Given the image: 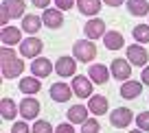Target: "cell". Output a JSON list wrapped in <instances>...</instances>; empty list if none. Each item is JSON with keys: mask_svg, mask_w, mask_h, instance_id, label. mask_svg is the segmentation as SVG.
<instances>
[{"mask_svg": "<svg viewBox=\"0 0 149 133\" xmlns=\"http://www.w3.org/2000/svg\"><path fill=\"white\" fill-rule=\"evenodd\" d=\"M0 65H2V76L5 79H15L24 70V61L15 55V50L11 46H5L0 50Z\"/></svg>", "mask_w": 149, "mask_h": 133, "instance_id": "1", "label": "cell"}, {"mask_svg": "<svg viewBox=\"0 0 149 133\" xmlns=\"http://www.w3.org/2000/svg\"><path fill=\"white\" fill-rule=\"evenodd\" d=\"M24 13V0H2V7H0V22L2 28L7 26L11 18H20Z\"/></svg>", "mask_w": 149, "mask_h": 133, "instance_id": "2", "label": "cell"}, {"mask_svg": "<svg viewBox=\"0 0 149 133\" xmlns=\"http://www.w3.org/2000/svg\"><path fill=\"white\" fill-rule=\"evenodd\" d=\"M72 55L77 61H84V63H90V61L97 57V46H94L90 39H79L72 44Z\"/></svg>", "mask_w": 149, "mask_h": 133, "instance_id": "3", "label": "cell"}, {"mask_svg": "<svg viewBox=\"0 0 149 133\" xmlns=\"http://www.w3.org/2000/svg\"><path fill=\"white\" fill-rule=\"evenodd\" d=\"M42 48H44L42 39L35 37V35H31V37H26V39L20 41V55L29 57V59H37V55L42 52Z\"/></svg>", "mask_w": 149, "mask_h": 133, "instance_id": "4", "label": "cell"}, {"mask_svg": "<svg viewBox=\"0 0 149 133\" xmlns=\"http://www.w3.org/2000/svg\"><path fill=\"white\" fill-rule=\"evenodd\" d=\"M132 120H134V114L127 107H118V109H114L110 114V122H112V127H116V129H125Z\"/></svg>", "mask_w": 149, "mask_h": 133, "instance_id": "5", "label": "cell"}, {"mask_svg": "<svg viewBox=\"0 0 149 133\" xmlns=\"http://www.w3.org/2000/svg\"><path fill=\"white\" fill-rule=\"evenodd\" d=\"M92 90H94V85H90L88 76H81V74L72 76V92L79 98H90L92 96Z\"/></svg>", "mask_w": 149, "mask_h": 133, "instance_id": "6", "label": "cell"}, {"mask_svg": "<svg viewBox=\"0 0 149 133\" xmlns=\"http://www.w3.org/2000/svg\"><path fill=\"white\" fill-rule=\"evenodd\" d=\"M127 61L134 63V65H147L149 52L145 50L140 44H132V46H127Z\"/></svg>", "mask_w": 149, "mask_h": 133, "instance_id": "7", "label": "cell"}, {"mask_svg": "<svg viewBox=\"0 0 149 133\" xmlns=\"http://www.w3.org/2000/svg\"><path fill=\"white\" fill-rule=\"evenodd\" d=\"M48 94H51V98L55 103H68L70 96H72V90H70L68 83H53Z\"/></svg>", "mask_w": 149, "mask_h": 133, "instance_id": "8", "label": "cell"}, {"mask_svg": "<svg viewBox=\"0 0 149 133\" xmlns=\"http://www.w3.org/2000/svg\"><path fill=\"white\" fill-rule=\"evenodd\" d=\"M40 101H35V98H24V101H20V116H22L24 120H33L37 118V114H40Z\"/></svg>", "mask_w": 149, "mask_h": 133, "instance_id": "9", "label": "cell"}, {"mask_svg": "<svg viewBox=\"0 0 149 133\" xmlns=\"http://www.w3.org/2000/svg\"><path fill=\"white\" fill-rule=\"evenodd\" d=\"M112 76L114 79H118V81H130V76H132V68H130V61H125V59H114L112 61Z\"/></svg>", "mask_w": 149, "mask_h": 133, "instance_id": "10", "label": "cell"}, {"mask_svg": "<svg viewBox=\"0 0 149 133\" xmlns=\"http://www.w3.org/2000/svg\"><path fill=\"white\" fill-rule=\"evenodd\" d=\"M84 33H86V37H88V39H99V37L105 35V22H103V20H99V18L88 20V24L84 26Z\"/></svg>", "mask_w": 149, "mask_h": 133, "instance_id": "11", "label": "cell"}, {"mask_svg": "<svg viewBox=\"0 0 149 133\" xmlns=\"http://www.w3.org/2000/svg\"><path fill=\"white\" fill-rule=\"evenodd\" d=\"M31 72H33V76L44 79V76H48V74L53 72V63L48 59H44V57H37V59H33V63H31Z\"/></svg>", "mask_w": 149, "mask_h": 133, "instance_id": "12", "label": "cell"}, {"mask_svg": "<svg viewBox=\"0 0 149 133\" xmlns=\"http://www.w3.org/2000/svg\"><path fill=\"white\" fill-rule=\"evenodd\" d=\"M74 70H77V61L72 57H59L57 63H55V72L59 76H72Z\"/></svg>", "mask_w": 149, "mask_h": 133, "instance_id": "13", "label": "cell"}, {"mask_svg": "<svg viewBox=\"0 0 149 133\" xmlns=\"http://www.w3.org/2000/svg\"><path fill=\"white\" fill-rule=\"evenodd\" d=\"M107 107H110V103H107L105 96H99V94H92V96H90V103H88L90 114L103 116V114H107Z\"/></svg>", "mask_w": 149, "mask_h": 133, "instance_id": "14", "label": "cell"}, {"mask_svg": "<svg viewBox=\"0 0 149 133\" xmlns=\"http://www.w3.org/2000/svg\"><path fill=\"white\" fill-rule=\"evenodd\" d=\"M42 22L46 24L48 28H59L61 24H64V15H61L59 9H44Z\"/></svg>", "mask_w": 149, "mask_h": 133, "instance_id": "15", "label": "cell"}, {"mask_svg": "<svg viewBox=\"0 0 149 133\" xmlns=\"http://www.w3.org/2000/svg\"><path fill=\"white\" fill-rule=\"evenodd\" d=\"M103 44H105L107 50H121L125 39H123V35L118 31H107L105 35H103Z\"/></svg>", "mask_w": 149, "mask_h": 133, "instance_id": "16", "label": "cell"}, {"mask_svg": "<svg viewBox=\"0 0 149 133\" xmlns=\"http://www.w3.org/2000/svg\"><path fill=\"white\" fill-rule=\"evenodd\" d=\"M140 92H143V83H138V81H125V85H121V96L125 101L138 98Z\"/></svg>", "mask_w": 149, "mask_h": 133, "instance_id": "17", "label": "cell"}, {"mask_svg": "<svg viewBox=\"0 0 149 133\" xmlns=\"http://www.w3.org/2000/svg\"><path fill=\"white\" fill-rule=\"evenodd\" d=\"M68 120L72 124H84L88 120V105H72L68 109Z\"/></svg>", "mask_w": 149, "mask_h": 133, "instance_id": "18", "label": "cell"}, {"mask_svg": "<svg viewBox=\"0 0 149 133\" xmlns=\"http://www.w3.org/2000/svg\"><path fill=\"white\" fill-rule=\"evenodd\" d=\"M107 79H110L107 65L94 63L92 68H90V81H92V83H97V85H103V83H107Z\"/></svg>", "mask_w": 149, "mask_h": 133, "instance_id": "19", "label": "cell"}, {"mask_svg": "<svg viewBox=\"0 0 149 133\" xmlns=\"http://www.w3.org/2000/svg\"><path fill=\"white\" fill-rule=\"evenodd\" d=\"M42 90V83H40V79L37 76H24V79H20V92H24V94H37Z\"/></svg>", "mask_w": 149, "mask_h": 133, "instance_id": "20", "label": "cell"}, {"mask_svg": "<svg viewBox=\"0 0 149 133\" xmlns=\"http://www.w3.org/2000/svg\"><path fill=\"white\" fill-rule=\"evenodd\" d=\"M42 24H44V22H42V18H40V15H24V18H22V31L35 35V33H40Z\"/></svg>", "mask_w": 149, "mask_h": 133, "instance_id": "21", "label": "cell"}, {"mask_svg": "<svg viewBox=\"0 0 149 133\" xmlns=\"http://www.w3.org/2000/svg\"><path fill=\"white\" fill-rule=\"evenodd\" d=\"M22 41V33L15 26H5L2 28V44L5 46H13V44H20Z\"/></svg>", "mask_w": 149, "mask_h": 133, "instance_id": "22", "label": "cell"}, {"mask_svg": "<svg viewBox=\"0 0 149 133\" xmlns=\"http://www.w3.org/2000/svg\"><path fill=\"white\" fill-rule=\"evenodd\" d=\"M77 7L84 15H97L101 11V0H77Z\"/></svg>", "mask_w": 149, "mask_h": 133, "instance_id": "23", "label": "cell"}, {"mask_svg": "<svg viewBox=\"0 0 149 133\" xmlns=\"http://www.w3.org/2000/svg\"><path fill=\"white\" fill-rule=\"evenodd\" d=\"M18 105H15L11 98H2V103H0V114H2V120H13L15 116H18Z\"/></svg>", "mask_w": 149, "mask_h": 133, "instance_id": "24", "label": "cell"}, {"mask_svg": "<svg viewBox=\"0 0 149 133\" xmlns=\"http://www.w3.org/2000/svg\"><path fill=\"white\" fill-rule=\"evenodd\" d=\"M127 9L132 15H147L149 13V2L147 0H127Z\"/></svg>", "mask_w": 149, "mask_h": 133, "instance_id": "25", "label": "cell"}, {"mask_svg": "<svg viewBox=\"0 0 149 133\" xmlns=\"http://www.w3.org/2000/svg\"><path fill=\"white\" fill-rule=\"evenodd\" d=\"M134 37L138 44H149V24H138L134 26Z\"/></svg>", "mask_w": 149, "mask_h": 133, "instance_id": "26", "label": "cell"}, {"mask_svg": "<svg viewBox=\"0 0 149 133\" xmlns=\"http://www.w3.org/2000/svg\"><path fill=\"white\" fill-rule=\"evenodd\" d=\"M31 131L33 133H53V124L48 122V120H35Z\"/></svg>", "mask_w": 149, "mask_h": 133, "instance_id": "27", "label": "cell"}, {"mask_svg": "<svg viewBox=\"0 0 149 133\" xmlns=\"http://www.w3.org/2000/svg\"><path fill=\"white\" fill-rule=\"evenodd\" d=\"M136 124H138V129H143L145 133L149 131V111H140L138 116H136Z\"/></svg>", "mask_w": 149, "mask_h": 133, "instance_id": "28", "label": "cell"}, {"mask_svg": "<svg viewBox=\"0 0 149 133\" xmlns=\"http://www.w3.org/2000/svg\"><path fill=\"white\" fill-rule=\"evenodd\" d=\"M99 131H101V127H99L97 120H86L81 124V133H99Z\"/></svg>", "mask_w": 149, "mask_h": 133, "instance_id": "29", "label": "cell"}, {"mask_svg": "<svg viewBox=\"0 0 149 133\" xmlns=\"http://www.w3.org/2000/svg\"><path fill=\"white\" fill-rule=\"evenodd\" d=\"M11 133H31V129H29L26 122H13V127H11Z\"/></svg>", "mask_w": 149, "mask_h": 133, "instance_id": "30", "label": "cell"}, {"mask_svg": "<svg viewBox=\"0 0 149 133\" xmlns=\"http://www.w3.org/2000/svg\"><path fill=\"white\" fill-rule=\"evenodd\" d=\"M72 5H74V0H55V7L59 11H68V9H72Z\"/></svg>", "mask_w": 149, "mask_h": 133, "instance_id": "31", "label": "cell"}, {"mask_svg": "<svg viewBox=\"0 0 149 133\" xmlns=\"http://www.w3.org/2000/svg\"><path fill=\"white\" fill-rule=\"evenodd\" d=\"M55 133H74L72 122H61V124H57V127H55Z\"/></svg>", "mask_w": 149, "mask_h": 133, "instance_id": "32", "label": "cell"}, {"mask_svg": "<svg viewBox=\"0 0 149 133\" xmlns=\"http://www.w3.org/2000/svg\"><path fill=\"white\" fill-rule=\"evenodd\" d=\"M31 2L40 9H48V5H51V0H31Z\"/></svg>", "mask_w": 149, "mask_h": 133, "instance_id": "33", "label": "cell"}, {"mask_svg": "<svg viewBox=\"0 0 149 133\" xmlns=\"http://www.w3.org/2000/svg\"><path fill=\"white\" fill-rule=\"evenodd\" d=\"M103 2H105L107 7H121L123 2H125V0H103Z\"/></svg>", "mask_w": 149, "mask_h": 133, "instance_id": "34", "label": "cell"}, {"mask_svg": "<svg viewBox=\"0 0 149 133\" xmlns=\"http://www.w3.org/2000/svg\"><path fill=\"white\" fill-rule=\"evenodd\" d=\"M143 83H145V85H149V65H147V68H143Z\"/></svg>", "mask_w": 149, "mask_h": 133, "instance_id": "35", "label": "cell"}, {"mask_svg": "<svg viewBox=\"0 0 149 133\" xmlns=\"http://www.w3.org/2000/svg\"><path fill=\"white\" fill-rule=\"evenodd\" d=\"M130 133H145L143 129H134V131H130Z\"/></svg>", "mask_w": 149, "mask_h": 133, "instance_id": "36", "label": "cell"}]
</instances>
